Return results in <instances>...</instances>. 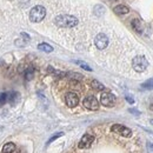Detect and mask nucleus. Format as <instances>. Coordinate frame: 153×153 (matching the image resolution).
<instances>
[{"label":"nucleus","instance_id":"obj_7","mask_svg":"<svg viewBox=\"0 0 153 153\" xmlns=\"http://www.w3.org/2000/svg\"><path fill=\"white\" fill-rule=\"evenodd\" d=\"M111 130H112L113 132H115V133L121 134L123 137H126V138H128V137L132 135V132H131V130H130L128 127H126V126H124V125H120V124H114V125L111 127Z\"/></svg>","mask_w":153,"mask_h":153},{"label":"nucleus","instance_id":"obj_22","mask_svg":"<svg viewBox=\"0 0 153 153\" xmlns=\"http://www.w3.org/2000/svg\"><path fill=\"white\" fill-rule=\"evenodd\" d=\"M126 100H127L130 104H133V102H134V99L132 98V97H130V96H126Z\"/></svg>","mask_w":153,"mask_h":153},{"label":"nucleus","instance_id":"obj_13","mask_svg":"<svg viewBox=\"0 0 153 153\" xmlns=\"http://www.w3.org/2000/svg\"><path fill=\"white\" fill-rule=\"evenodd\" d=\"M7 100L11 102V105H14V104L19 100V93H17V92H11L10 94H7Z\"/></svg>","mask_w":153,"mask_h":153},{"label":"nucleus","instance_id":"obj_2","mask_svg":"<svg viewBox=\"0 0 153 153\" xmlns=\"http://www.w3.org/2000/svg\"><path fill=\"white\" fill-rule=\"evenodd\" d=\"M46 16V8L41 5L34 6L30 12V20L32 22H40Z\"/></svg>","mask_w":153,"mask_h":153},{"label":"nucleus","instance_id":"obj_14","mask_svg":"<svg viewBox=\"0 0 153 153\" xmlns=\"http://www.w3.org/2000/svg\"><path fill=\"white\" fill-rule=\"evenodd\" d=\"M132 27H133L134 30L138 32V33H140L141 31H143V25H141V21L138 19H134L132 21Z\"/></svg>","mask_w":153,"mask_h":153},{"label":"nucleus","instance_id":"obj_24","mask_svg":"<svg viewBox=\"0 0 153 153\" xmlns=\"http://www.w3.org/2000/svg\"><path fill=\"white\" fill-rule=\"evenodd\" d=\"M151 108H152V110H153V105H152V106H151Z\"/></svg>","mask_w":153,"mask_h":153},{"label":"nucleus","instance_id":"obj_19","mask_svg":"<svg viewBox=\"0 0 153 153\" xmlns=\"http://www.w3.org/2000/svg\"><path fill=\"white\" fill-rule=\"evenodd\" d=\"M76 62L81 67V68H84V70H86V71H92V68H91L87 64H85V62H82V61H76Z\"/></svg>","mask_w":153,"mask_h":153},{"label":"nucleus","instance_id":"obj_1","mask_svg":"<svg viewBox=\"0 0 153 153\" xmlns=\"http://www.w3.org/2000/svg\"><path fill=\"white\" fill-rule=\"evenodd\" d=\"M56 25L60 27H66V28H71L78 25V19L73 16L70 14H60L54 19Z\"/></svg>","mask_w":153,"mask_h":153},{"label":"nucleus","instance_id":"obj_8","mask_svg":"<svg viewBox=\"0 0 153 153\" xmlns=\"http://www.w3.org/2000/svg\"><path fill=\"white\" fill-rule=\"evenodd\" d=\"M65 102L68 107H76L79 104V98L74 92H68L65 97Z\"/></svg>","mask_w":153,"mask_h":153},{"label":"nucleus","instance_id":"obj_3","mask_svg":"<svg viewBox=\"0 0 153 153\" xmlns=\"http://www.w3.org/2000/svg\"><path fill=\"white\" fill-rule=\"evenodd\" d=\"M149 66V61L144 56H137L132 60V67L137 72H144Z\"/></svg>","mask_w":153,"mask_h":153},{"label":"nucleus","instance_id":"obj_4","mask_svg":"<svg viewBox=\"0 0 153 153\" xmlns=\"http://www.w3.org/2000/svg\"><path fill=\"white\" fill-rule=\"evenodd\" d=\"M84 106L87 108V110H91V111H97L99 108V101L97 100V98H94L93 96H88L86 97L82 101Z\"/></svg>","mask_w":153,"mask_h":153},{"label":"nucleus","instance_id":"obj_18","mask_svg":"<svg viewBox=\"0 0 153 153\" xmlns=\"http://www.w3.org/2000/svg\"><path fill=\"white\" fill-rule=\"evenodd\" d=\"M62 134H64V133H62V132H59V133H56V134H54V135H52V137H51V138L48 139V141L46 143V146H48V145H50L51 143H53V141H54L56 139H58L59 137H61Z\"/></svg>","mask_w":153,"mask_h":153},{"label":"nucleus","instance_id":"obj_15","mask_svg":"<svg viewBox=\"0 0 153 153\" xmlns=\"http://www.w3.org/2000/svg\"><path fill=\"white\" fill-rule=\"evenodd\" d=\"M91 86H92L94 90H97V91H102V90L105 88V86H104L101 82H99L98 80H93V81L91 82Z\"/></svg>","mask_w":153,"mask_h":153},{"label":"nucleus","instance_id":"obj_5","mask_svg":"<svg viewBox=\"0 0 153 153\" xmlns=\"http://www.w3.org/2000/svg\"><path fill=\"white\" fill-rule=\"evenodd\" d=\"M100 102L106 107H112V106H114L115 104V97L112 93L104 92L100 97Z\"/></svg>","mask_w":153,"mask_h":153},{"label":"nucleus","instance_id":"obj_6","mask_svg":"<svg viewBox=\"0 0 153 153\" xmlns=\"http://www.w3.org/2000/svg\"><path fill=\"white\" fill-rule=\"evenodd\" d=\"M94 44H96L97 48L105 50L107 47V45H108V38H107V36L104 34V33H99L96 37V39H94Z\"/></svg>","mask_w":153,"mask_h":153},{"label":"nucleus","instance_id":"obj_17","mask_svg":"<svg viewBox=\"0 0 153 153\" xmlns=\"http://www.w3.org/2000/svg\"><path fill=\"white\" fill-rule=\"evenodd\" d=\"M33 68H27L26 71H25V79L26 80H31V79H33Z\"/></svg>","mask_w":153,"mask_h":153},{"label":"nucleus","instance_id":"obj_12","mask_svg":"<svg viewBox=\"0 0 153 153\" xmlns=\"http://www.w3.org/2000/svg\"><path fill=\"white\" fill-rule=\"evenodd\" d=\"M38 48L40 50V51H42V52H46V53H51V52L53 51V47H52L51 45L46 44V42H41V44H39Z\"/></svg>","mask_w":153,"mask_h":153},{"label":"nucleus","instance_id":"obj_11","mask_svg":"<svg viewBox=\"0 0 153 153\" xmlns=\"http://www.w3.org/2000/svg\"><path fill=\"white\" fill-rule=\"evenodd\" d=\"M16 151V145L13 143H6L2 146V153H13Z\"/></svg>","mask_w":153,"mask_h":153},{"label":"nucleus","instance_id":"obj_25","mask_svg":"<svg viewBox=\"0 0 153 153\" xmlns=\"http://www.w3.org/2000/svg\"><path fill=\"white\" fill-rule=\"evenodd\" d=\"M151 123H152V124H153V120H152V121H151Z\"/></svg>","mask_w":153,"mask_h":153},{"label":"nucleus","instance_id":"obj_21","mask_svg":"<svg viewBox=\"0 0 153 153\" xmlns=\"http://www.w3.org/2000/svg\"><path fill=\"white\" fill-rule=\"evenodd\" d=\"M67 76H70V78H72V79H76V80L82 79V76H80V74H78V73H68Z\"/></svg>","mask_w":153,"mask_h":153},{"label":"nucleus","instance_id":"obj_20","mask_svg":"<svg viewBox=\"0 0 153 153\" xmlns=\"http://www.w3.org/2000/svg\"><path fill=\"white\" fill-rule=\"evenodd\" d=\"M7 101V93H0V106H2Z\"/></svg>","mask_w":153,"mask_h":153},{"label":"nucleus","instance_id":"obj_10","mask_svg":"<svg viewBox=\"0 0 153 153\" xmlns=\"http://www.w3.org/2000/svg\"><path fill=\"white\" fill-rule=\"evenodd\" d=\"M113 11H114V13H117V14H127V13L130 12L128 7H127V6H124V5L115 6Z\"/></svg>","mask_w":153,"mask_h":153},{"label":"nucleus","instance_id":"obj_23","mask_svg":"<svg viewBox=\"0 0 153 153\" xmlns=\"http://www.w3.org/2000/svg\"><path fill=\"white\" fill-rule=\"evenodd\" d=\"M130 112H131V113H134V114H139V112H137L135 110H130Z\"/></svg>","mask_w":153,"mask_h":153},{"label":"nucleus","instance_id":"obj_26","mask_svg":"<svg viewBox=\"0 0 153 153\" xmlns=\"http://www.w3.org/2000/svg\"><path fill=\"white\" fill-rule=\"evenodd\" d=\"M112 1H115V0H112Z\"/></svg>","mask_w":153,"mask_h":153},{"label":"nucleus","instance_id":"obj_16","mask_svg":"<svg viewBox=\"0 0 153 153\" xmlns=\"http://www.w3.org/2000/svg\"><path fill=\"white\" fill-rule=\"evenodd\" d=\"M141 88H144V90H152L153 88V78L152 79H150V80H147V81H145L144 84H141Z\"/></svg>","mask_w":153,"mask_h":153},{"label":"nucleus","instance_id":"obj_9","mask_svg":"<svg viewBox=\"0 0 153 153\" xmlns=\"http://www.w3.org/2000/svg\"><path fill=\"white\" fill-rule=\"evenodd\" d=\"M93 140H94V137L93 135H91V134H84L78 146H79V149H88L92 145Z\"/></svg>","mask_w":153,"mask_h":153}]
</instances>
